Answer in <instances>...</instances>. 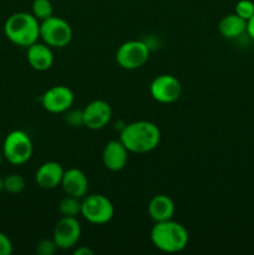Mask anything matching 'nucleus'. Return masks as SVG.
Masks as SVG:
<instances>
[{"instance_id": "0eeeda50", "label": "nucleus", "mask_w": 254, "mask_h": 255, "mask_svg": "<svg viewBox=\"0 0 254 255\" xmlns=\"http://www.w3.org/2000/svg\"><path fill=\"white\" fill-rule=\"evenodd\" d=\"M151 50L142 40H128L116 51V61L122 69L137 70L143 66L149 59Z\"/></svg>"}, {"instance_id": "9d476101", "label": "nucleus", "mask_w": 254, "mask_h": 255, "mask_svg": "<svg viewBox=\"0 0 254 255\" xmlns=\"http://www.w3.org/2000/svg\"><path fill=\"white\" fill-rule=\"evenodd\" d=\"M40 100L44 110L50 114H65L74 105L75 96L70 87L57 85L47 89Z\"/></svg>"}, {"instance_id": "9b49d317", "label": "nucleus", "mask_w": 254, "mask_h": 255, "mask_svg": "<svg viewBox=\"0 0 254 255\" xmlns=\"http://www.w3.org/2000/svg\"><path fill=\"white\" fill-rule=\"evenodd\" d=\"M85 127L90 129H102L109 125L112 119V109L109 102L104 100H95L86 105L84 110Z\"/></svg>"}, {"instance_id": "7ed1b4c3", "label": "nucleus", "mask_w": 254, "mask_h": 255, "mask_svg": "<svg viewBox=\"0 0 254 255\" xmlns=\"http://www.w3.org/2000/svg\"><path fill=\"white\" fill-rule=\"evenodd\" d=\"M4 34L9 41L17 46L29 47L40 37V22L29 12H15L4 24Z\"/></svg>"}, {"instance_id": "1a4fd4ad", "label": "nucleus", "mask_w": 254, "mask_h": 255, "mask_svg": "<svg viewBox=\"0 0 254 255\" xmlns=\"http://www.w3.org/2000/svg\"><path fill=\"white\" fill-rule=\"evenodd\" d=\"M149 92L152 99L159 104H173L181 97L182 85L173 75L163 74L153 79Z\"/></svg>"}, {"instance_id": "a211bd4d", "label": "nucleus", "mask_w": 254, "mask_h": 255, "mask_svg": "<svg viewBox=\"0 0 254 255\" xmlns=\"http://www.w3.org/2000/svg\"><path fill=\"white\" fill-rule=\"evenodd\" d=\"M59 211L62 217H77L81 214V199L67 194L60 201Z\"/></svg>"}, {"instance_id": "aec40b11", "label": "nucleus", "mask_w": 254, "mask_h": 255, "mask_svg": "<svg viewBox=\"0 0 254 255\" xmlns=\"http://www.w3.org/2000/svg\"><path fill=\"white\" fill-rule=\"evenodd\" d=\"M32 15L39 21L47 19L54 15V6L50 0H34L32 1Z\"/></svg>"}, {"instance_id": "a878e982", "label": "nucleus", "mask_w": 254, "mask_h": 255, "mask_svg": "<svg viewBox=\"0 0 254 255\" xmlns=\"http://www.w3.org/2000/svg\"><path fill=\"white\" fill-rule=\"evenodd\" d=\"M247 34L252 40H254V15L247 21Z\"/></svg>"}, {"instance_id": "20e7f679", "label": "nucleus", "mask_w": 254, "mask_h": 255, "mask_svg": "<svg viewBox=\"0 0 254 255\" xmlns=\"http://www.w3.org/2000/svg\"><path fill=\"white\" fill-rule=\"evenodd\" d=\"M34 146L29 134L22 129H14L5 137L2 143V156L12 166L26 163L32 156Z\"/></svg>"}, {"instance_id": "cd10ccee", "label": "nucleus", "mask_w": 254, "mask_h": 255, "mask_svg": "<svg viewBox=\"0 0 254 255\" xmlns=\"http://www.w3.org/2000/svg\"><path fill=\"white\" fill-rule=\"evenodd\" d=\"M2 158H4V156H2V152L0 151V166H1V163H2Z\"/></svg>"}, {"instance_id": "f3484780", "label": "nucleus", "mask_w": 254, "mask_h": 255, "mask_svg": "<svg viewBox=\"0 0 254 255\" xmlns=\"http://www.w3.org/2000/svg\"><path fill=\"white\" fill-rule=\"evenodd\" d=\"M218 31L224 39L233 40L247 32V20L234 12L224 16L218 24Z\"/></svg>"}, {"instance_id": "f257e3e1", "label": "nucleus", "mask_w": 254, "mask_h": 255, "mask_svg": "<svg viewBox=\"0 0 254 255\" xmlns=\"http://www.w3.org/2000/svg\"><path fill=\"white\" fill-rule=\"evenodd\" d=\"M120 141L132 153H148L156 149L161 142V131L151 121H134L125 125L120 132Z\"/></svg>"}, {"instance_id": "2eb2a0df", "label": "nucleus", "mask_w": 254, "mask_h": 255, "mask_svg": "<svg viewBox=\"0 0 254 255\" xmlns=\"http://www.w3.org/2000/svg\"><path fill=\"white\" fill-rule=\"evenodd\" d=\"M26 59L30 66L36 71H46L54 65V54L45 42H35L27 47Z\"/></svg>"}, {"instance_id": "39448f33", "label": "nucleus", "mask_w": 254, "mask_h": 255, "mask_svg": "<svg viewBox=\"0 0 254 255\" xmlns=\"http://www.w3.org/2000/svg\"><path fill=\"white\" fill-rule=\"evenodd\" d=\"M74 32L69 22L60 16H50L40 24V37L50 47L62 49L71 42Z\"/></svg>"}, {"instance_id": "6ab92c4d", "label": "nucleus", "mask_w": 254, "mask_h": 255, "mask_svg": "<svg viewBox=\"0 0 254 255\" xmlns=\"http://www.w3.org/2000/svg\"><path fill=\"white\" fill-rule=\"evenodd\" d=\"M2 187L4 191L10 194H19L25 189L24 177L17 173H12L2 178Z\"/></svg>"}, {"instance_id": "f03ea898", "label": "nucleus", "mask_w": 254, "mask_h": 255, "mask_svg": "<svg viewBox=\"0 0 254 255\" xmlns=\"http://www.w3.org/2000/svg\"><path fill=\"white\" fill-rule=\"evenodd\" d=\"M151 241L163 253H179L188 246L189 236L184 226L172 219L158 222L151 231Z\"/></svg>"}, {"instance_id": "4468645a", "label": "nucleus", "mask_w": 254, "mask_h": 255, "mask_svg": "<svg viewBox=\"0 0 254 255\" xmlns=\"http://www.w3.org/2000/svg\"><path fill=\"white\" fill-rule=\"evenodd\" d=\"M61 187L69 196L82 199L89 191V179L81 169L69 168L64 172Z\"/></svg>"}, {"instance_id": "5701e85b", "label": "nucleus", "mask_w": 254, "mask_h": 255, "mask_svg": "<svg viewBox=\"0 0 254 255\" xmlns=\"http://www.w3.org/2000/svg\"><path fill=\"white\" fill-rule=\"evenodd\" d=\"M57 249L59 248L54 239H42L37 243L36 253L39 255H54Z\"/></svg>"}, {"instance_id": "dca6fc26", "label": "nucleus", "mask_w": 254, "mask_h": 255, "mask_svg": "<svg viewBox=\"0 0 254 255\" xmlns=\"http://www.w3.org/2000/svg\"><path fill=\"white\" fill-rule=\"evenodd\" d=\"M174 211H176V207H174L173 201L171 197L166 194H156L152 197L148 203V214L154 223L172 219Z\"/></svg>"}, {"instance_id": "bb28decb", "label": "nucleus", "mask_w": 254, "mask_h": 255, "mask_svg": "<svg viewBox=\"0 0 254 255\" xmlns=\"http://www.w3.org/2000/svg\"><path fill=\"white\" fill-rule=\"evenodd\" d=\"M2 191H4V187H2V178L0 177V193H1Z\"/></svg>"}, {"instance_id": "6e6552de", "label": "nucleus", "mask_w": 254, "mask_h": 255, "mask_svg": "<svg viewBox=\"0 0 254 255\" xmlns=\"http://www.w3.org/2000/svg\"><path fill=\"white\" fill-rule=\"evenodd\" d=\"M81 224L76 217H62L54 227L52 239L57 248L62 251L72 249L77 246L81 238Z\"/></svg>"}, {"instance_id": "412c9836", "label": "nucleus", "mask_w": 254, "mask_h": 255, "mask_svg": "<svg viewBox=\"0 0 254 255\" xmlns=\"http://www.w3.org/2000/svg\"><path fill=\"white\" fill-rule=\"evenodd\" d=\"M236 14L248 21L254 15V2L251 0H239L236 5Z\"/></svg>"}, {"instance_id": "393cba45", "label": "nucleus", "mask_w": 254, "mask_h": 255, "mask_svg": "<svg viewBox=\"0 0 254 255\" xmlns=\"http://www.w3.org/2000/svg\"><path fill=\"white\" fill-rule=\"evenodd\" d=\"M75 255H94V251L89 247H79L74 251Z\"/></svg>"}, {"instance_id": "ddd939ff", "label": "nucleus", "mask_w": 254, "mask_h": 255, "mask_svg": "<svg viewBox=\"0 0 254 255\" xmlns=\"http://www.w3.org/2000/svg\"><path fill=\"white\" fill-rule=\"evenodd\" d=\"M64 172L65 169L57 162H45L37 168L35 173V182L42 189H46V191L55 189L61 186Z\"/></svg>"}, {"instance_id": "423d86ee", "label": "nucleus", "mask_w": 254, "mask_h": 255, "mask_svg": "<svg viewBox=\"0 0 254 255\" xmlns=\"http://www.w3.org/2000/svg\"><path fill=\"white\" fill-rule=\"evenodd\" d=\"M115 207L104 194H86L81 199V216L89 223L101 226L114 218Z\"/></svg>"}, {"instance_id": "4be33fe9", "label": "nucleus", "mask_w": 254, "mask_h": 255, "mask_svg": "<svg viewBox=\"0 0 254 255\" xmlns=\"http://www.w3.org/2000/svg\"><path fill=\"white\" fill-rule=\"evenodd\" d=\"M65 122L70 127H81L84 124V112L82 110H67L65 112Z\"/></svg>"}, {"instance_id": "f8f14e48", "label": "nucleus", "mask_w": 254, "mask_h": 255, "mask_svg": "<svg viewBox=\"0 0 254 255\" xmlns=\"http://www.w3.org/2000/svg\"><path fill=\"white\" fill-rule=\"evenodd\" d=\"M128 161V151L120 139L107 142L102 152L104 166L111 172H120L126 167Z\"/></svg>"}, {"instance_id": "b1692460", "label": "nucleus", "mask_w": 254, "mask_h": 255, "mask_svg": "<svg viewBox=\"0 0 254 255\" xmlns=\"http://www.w3.org/2000/svg\"><path fill=\"white\" fill-rule=\"evenodd\" d=\"M12 253V243L9 237L0 232V255H10Z\"/></svg>"}]
</instances>
